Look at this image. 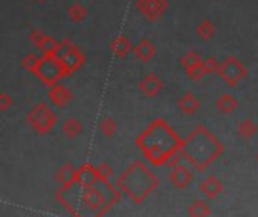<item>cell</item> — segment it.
Masks as SVG:
<instances>
[{
	"mask_svg": "<svg viewBox=\"0 0 258 217\" xmlns=\"http://www.w3.org/2000/svg\"><path fill=\"white\" fill-rule=\"evenodd\" d=\"M60 189L73 193L71 198L57 192V201L74 217H103L121 199V192L112 183L98 181L89 189L80 187L79 184Z\"/></svg>",
	"mask_w": 258,
	"mask_h": 217,
	"instance_id": "cell-1",
	"label": "cell"
},
{
	"mask_svg": "<svg viewBox=\"0 0 258 217\" xmlns=\"http://www.w3.org/2000/svg\"><path fill=\"white\" fill-rule=\"evenodd\" d=\"M135 142L153 166H165L168 160L181 150L184 139H181L165 119L157 118Z\"/></svg>",
	"mask_w": 258,
	"mask_h": 217,
	"instance_id": "cell-2",
	"label": "cell"
},
{
	"mask_svg": "<svg viewBox=\"0 0 258 217\" xmlns=\"http://www.w3.org/2000/svg\"><path fill=\"white\" fill-rule=\"evenodd\" d=\"M224 143L206 127L198 125L183 142L181 154L197 171H204L224 153Z\"/></svg>",
	"mask_w": 258,
	"mask_h": 217,
	"instance_id": "cell-3",
	"label": "cell"
},
{
	"mask_svg": "<svg viewBox=\"0 0 258 217\" xmlns=\"http://www.w3.org/2000/svg\"><path fill=\"white\" fill-rule=\"evenodd\" d=\"M159 184V177L141 160L130 163L127 169L115 178L116 189L127 195L135 204H142Z\"/></svg>",
	"mask_w": 258,
	"mask_h": 217,
	"instance_id": "cell-4",
	"label": "cell"
},
{
	"mask_svg": "<svg viewBox=\"0 0 258 217\" xmlns=\"http://www.w3.org/2000/svg\"><path fill=\"white\" fill-rule=\"evenodd\" d=\"M35 76L50 88L57 85L62 77H67L62 60L59 57H56L54 54H44L42 56L41 63H39Z\"/></svg>",
	"mask_w": 258,
	"mask_h": 217,
	"instance_id": "cell-5",
	"label": "cell"
},
{
	"mask_svg": "<svg viewBox=\"0 0 258 217\" xmlns=\"http://www.w3.org/2000/svg\"><path fill=\"white\" fill-rule=\"evenodd\" d=\"M26 121L29 122V125L39 134H45L50 130H53V127L57 122V118L54 115V112L48 107V104L45 103H39L36 106H33L30 109V112L26 116Z\"/></svg>",
	"mask_w": 258,
	"mask_h": 217,
	"instance_id": "cell-6",
	"label": "cell"
},
{
	"mask_svg": "<svg viewBox=\"0 0 258 217\" xmlns=\"http://www.w3.org/2000/svg\"><path fill=\"white\" fill-rule=\"evenodd\" d=\"M218 74L222 77V80H224L228 86H236L242 79L246 77L248 69H246V66H245L237 57L230 56V57H227V59L221 63Z\"/></svg>",
	"mask_w": 258,
	"mask_h": 217,
	"instance_id": "cell-7",
	"label": "cell"
},
{
	"mask_svg": "<svg viewBox=\"0 0 258 217\" xmlns=\"http://www.w3.org/2000/svg\"><path fill=\"white\" fill-rule=\"evenodd\" d=\"M138 11L147 18V20H157L168 8L166 0H138L136 2Z\"/></svg>",
	"mask_w": 258,
	"mask_h": 217,
	"instance_id": "cell-8",
	"label": "cell"
},
{
	"mask_svg": "<svg viewBox=\"0 0 258 217\" xmlns=\"http://www.w3.org/2000/svg\"><path fill=\"white\" fill-rule=\"evenodd\" d=\"M194 180H195V175L192 169L183 163H180L169 172V181L177 189H187L194 183Z\"/></svg>",
	"mask_w": 258,
	"mask_h": 217,
	"instance_id": "cell-9",
	"label": "cell"
},
{
	"mask_svg": "<svg viewBox=\"0 0 258 217\" xmlns=\"http://www.w3.org/2000/svg\"><path fill=\"white\" fill-rule=\"evenodd\" d=\"M198 189L207 199L213 201L224 192V183L216 175H209L200 183Z\"/></svg>",
	"mask_w": 258,
	"mask_h": 217,
	"instance_id": "cell-10",
	"label": "cell"
},
{
	"mask_svg": "<svg viewBox=\"0 0 258 217\" xmlns=\"http://www.w3.org/2000/svg\"><path fill=\"white\" fill-rule=\"evenodd\" d=\"M98 175H97V168L91 163H83L79 169H77V178H76V184H79L80 187L89 189L92 186H95L98 183Z\"/></svg>",
	"mask_w": 258,
	"mask_h": 217,
	"instance_id": "cell-11",
	"label": "cell"
},
{
	"mask_svg": "<svg viewBox=\"0 0 258 217\" xmlns=\"http://www.w3.org/2000/svg\"><path fill=\"white\" fill-rule=\"evenodd\" d=\"M163 89V82L162 79L154 74V73H150L147 74L141 82H139V91L147 95V97H156L160 91Z\"/></svg>",
	"mask_w": 258,
	"mask_h": 217,
	"instance_id": "cell-12",
	"label": "cell"
},
{
	"mask_svg": "<svg viewBox=\"0 0 258 217\" xmlns=\"http://www.w3.org/2000/svg\"><path fill=\"white\" fill-rule=\"evenodd\" d=\"M60 60H62L65 74L68 76V74H71L73 71H76L77 68L82 66V63L85 62V56H83V53H82L77 47H74V48H73L68 54H65Z\"/></svg>",
	"mask_w": 258,
	"mask_h": 217,
	"instance_id": "cell-13",
	"label": "cell"
},
{
	"mask_svg": "<svg viewBox=\"0 0 258 217\" xmlns=\"http://www.w3.org/2000/svg\"><path fill=\"white\" fill-rule=\"evenodd\" d=\"M48 97H50V100H51V103H53L54 106L62 107V106H65V104L71 100L73 94H71V91H70L67 86L57 83V85H54L53 88H50Z\"/></svg>",
	"mask_w": 258,
	"mask_h": 217,
	"instance_id": "cell-14",
	"label": "cell"
},
{
	"mask_svg": "<svg viewBox=\"0 0 258 217\" xmlns=\"http://www.w3.org/2000/svg\"><path fill=\"white\" fill-rule=\"evenodd\" d=\"M76 178H77V169L74 168L73 163H63L59 168L57 183L60 184V187H70V186L76 184Z\"/></svg>",
	"mask_w": 258,
	"mask_h": 217,
	"instance_id": "cell-15",
	"label": "cell"
},
{
	"mask_svg": "<svg viewBox=\"0 0 258 217\" xmlns=\"http://www.w3.org/2000/svg\"><path fill=\"white\" fill-rule=\"evenodd\" d=\"M133 51H135V54H136L138 59H141L142 62H148V60L154 56L156 47H154V44H153L148 38H144V39H141V41L135 45Z\"/></svg>",
	"mask_w": 258,
	"mask_h": 217,
	"instance_id": "cell-16",
	"label": "cell"
},
{
	"mask_svg": "<svg viewBox=\"0 0 258 217\" xmlns=\"http://www.w3.org/2000/svg\"><path fill=\"white\" fill-rule=\"evenodd\" d=\"M178 109L186 113V115H194L200 110L201 103L198 100V97H195L194 94H184L180 100H178Z\"/></svg>",
	"mask_w": 258,
	"mask_h": 217,
	"instance_id": "cell-17",
	"label": "cell"
},
{
	"mask_svg": "<svg viewBox=\"0 0 258 217\" xmlns=\"http://www.w3.org/2000/svg\"><path fill=\"white\" fill-rule=\"evenodd\" d=\"M135 47L132 45L130 39L125 36H116L110 42V50L116 57H125Z\"/></svg>",
	"mask_w": 258,
	"mask_h": 217,
	"instance_id": "cell-18",
	"label": "cell"
},
{
	"mask_svg": "<svg viewBox=\"0 0 258 217\" xmlns=\"http://www.w3.org/2000/svg\"><path fill=\"white\" fill-rule=\"evenodd\" d=\"M215 106L222 113H231V112H234L239 107V100L234 95H231V94H224V95H221L216 100Z\"/></svg>",
	"mask_w": 258,
	"mask_h": 217,
	"instance_id": "cell-19",
	"label": "cell"
},
{
	"mask_svg": "<svg viewBox=\"0 0 258 217\" xmlns=\"http://www.w3.org/2000/svg\"><path fill=\"white\" fill-rule=\"evenodd\" d=\"M210 213H212L210 205L203 199H197L187 207V216L189 217H209Z\"/></svg>",
	"mask_w": 258,
	"mask_h": 217,
	"instance_id": "cell-20",
	"label": "cell"
},
{
	"mask_svg": "<svg viewBox=\"0 0 258 217\" xmlns=\"http://www.w3.org/2000/svg\"><path fill=\"white\" fill-rule=\"evenodd\" d=\"M237 131H239V134H240L243 139H252V137L257 134L258 127H257V124H255L252 119L246 118V119H243V121H240V122H239V125H237Z\"/></svg>",
	"mask_w": 258,
	"mask_h": 217,
	"instance_id": "cell-21",
	"label": "cell"
},
{
	"mask_svg": "<svg viewBox=\"0 0 258 217\" xmlns=\"http://www.w3.org/2000/svg\"><path fill=\"white\" fill-rule=\"evenodd\" d=\"M83 130V125L79 119L76 118H68L63 124H62V131L65 136L68 137H77Z\"/></svg>",
	"mask_w": 258,
	"mask_h": 217,
	"instance_id": "cell-22",
	"label": "cell"
},
{
	"mask_svg": "<svg viewBox=\"0 0 258 217\" xmlns=\"http://www.w3.org/2000/svg\"><path fill=\"white\" fill-rule=\"evenodd\" d=\"M203 57L197 53V51H187L181 59H180V63L181 66L186 69V71H190L192 68H197L203 63Z\"/></svg>",
	"mask_w": 258,
	"mask_h": 217,
	"instance_id": "cell-23",
	"label": "cell"
},
{
	"mask_svg": "<svg viewBox=\"0 0 258 217\" xmlns=\"http://www.w3.org/2000/svg\"><path fill=\"white\" fill-rule=\"evenodd\" d=\"M197 35H198L201 39H204V41L212 39L213 35H215L213 23H212L210 20H203V21L198 24V27H197Z\"/></svg>",
	"mask_w": 258,
	"mask_h": 217,
	"instance_id": "cell-24",
	"label": "cell"
},
{
	"mask_svg": "<svg viewBox=\"0 0 258 217\" xmlns=\"http://www.w3.org/2000/svg\"><path fill=\"white\" fill-rule=\"evenodd\" d=\"M86 15H88V9L80 2H76L73 5H70V8H68V17L73 21H82Z\"/></svg>",
	"mask_w": 258,
	"mask_h": 217,
	"instance_id": "cell-25",
	"label": "cell"
},
{
	"mask_svg": "<svg viewBox=\"0 0 258 217\" xmlns=\"http://www.w3.org/2000/svg\"><path fill=\"white\" fill-rule=\"evenodd\" d=\"M41 56H38L36 53H27L24 57H23V60H21V65L27 69V71H30V73H36V69H38V66H39V63H41Z\"/></svg>",
	"mask_w": 258,
	"mask_h": 217,
	"instance_id": "cell-26",
	"label": "cell"
},
{
	"mask_svg": "<svg viewBox=\"0 0 258 217\" xmlns=\"http://www.w3.org/2000/svg\"><path fill=\"white\" fill-rule=\"evenodd\" d=\"M57 45H59V42H57L54 38L45 35V36L42 38V41L38 44V48L42 51V54H54L56 50H57Z\"/></svg>",
	"mask_w": 258,
	"mask_h": 217,
	"instance_id": "cell-27",
	"label": "cell"
},
{
	"mask_svg": "<svg viewBox=\"0 0 258 217\" xmlns=\"http://www.w3.org/2000/svg\"><path fill=\"white\" fill-rule=\"evenodd\" d=\"M116 122L113 118L110 116H106L100 121V131L106 136V137H112L115 133H116Z\"/></svg>",
	"mask_w": 258,
	"mask_h": 217,
	"instance_id": "cell-28",
	"label": "cell"
},
{
	"mask_svg": "<svg viewBox=\"0 0 258 217\" xmlns=\"http://www.w3.org/2000/svg\"><path fill=\"white\" fill-rule=\"evenodd\" d=\"M95 168H97L98 180L103 181V183H110V178L113 177V168H112L109 163H106V162L100 163V165L95 166Z\"/></svg>",
	"mask_w": 258,
	"mask_h": 217,
	"instance_id": "cell-29",
	"label": "cell"
},
{
	"mask_svg": "<svg viewBox=\"0 0 258 217\" xmlns=\"http://www.w3.org/2000/svg\"><path fill=\"white\" fill-rule=\"evenodd\" d=\"M74 47H76V45H74L70 39H62V41L59 42V45H57V50H56L54 56L59 57V59H62V57H63L65 54H68Z\"/></svg>",
	"mask_w": 258,
	"mask_h": 217,
	"instance_id": "cell-30",
	"label": "cell"
},
{
	"mask_svg": "<svg viewBox=\"0 0 258 217\" xmlns=\"http://www.w3.org/2000/svg\"><path fill=\"white\" fill-rule=\"evenodd\" d=\"M219 66H221V63L215 57H207V59L203 60V69H204L206 74L218 73L219 71Z\"/></svg>",
	"mask_w": 258,
	"mask_h": 217,
	"instance_id": "cell-31",
	"label": "cell"
},
{
	"mask_svg": "<svg viewBox=\"0 0 258 217\" xmlns=\"http://www.w3.org/2000/svg\"><path fill=\"white\" fill-rule=\"evenodd\" d=\"M187 73V77L190 79V80H201L204 76H206V73H204V69H203V63L200 65V66H197V68H192L190 71H186Z\"/></svg>",
	"mask_w": 258,
	"mask_h": 217,
	"instance_id": "cell-32",
	"label": "cell"
},
{
	"mask_svg": "<svg viewBox=\"0 0 258 217\" xmlns=\"http://www.w3.org/2000/svg\"><path fill=\"white\" fill-rule=\"evenodd\" d=\"M14 104L12 98L6 94V92H0V110H8L11 106Z\"/></svg>",
	"mask_w": 258,
	"mask_h": 217,
	"instance_id": "cell-33",
	"label": "cell"
},
{
	"mask_svg": "<svg viewBox=\"0 0 258 217\" xmlns=\"http://www.w3.org/2000/svg\"><path fill=\"white\" fill-rule=\"evenodd\" d=\"M44 36H45V35H44L39 29H33V30H32V33H30V41H32L33 44H36V45H38V44L42 41V38H44Z\"/></svg>",
	"mask_w": 258,
	"mask_h": 217,
	"instance_id": "cell-34",
	"label": "cell"
},
{
	"mask_svg": "<svg viewBox=\"0 0 258 217\" xmlns=\"http://www.w3.org/2000/svg\"><path fill=\"white\" fill-rule=\"evenodd\" d=\"M36 2H44V0H36Z\"/></svg>",
	"mask_w": 258,
	"mask_h": 217,
	"instance_id": "cell-35",
	"label": "cell"
},
{
	"mask_svg": "<svg viewBox=\"0 0 258 217\" xmlns=\"http://www.w3.org/2000/svg\"><path fill=\"white\" fill-rule=\"evenodd\" d=\"M257 162H258V156H257Z\"/></svg>",
	"mask_w": 258,
	"mask_h": 217,
	"instance_id": "cell-36",
	"label": "cell"
}]
</instances>
